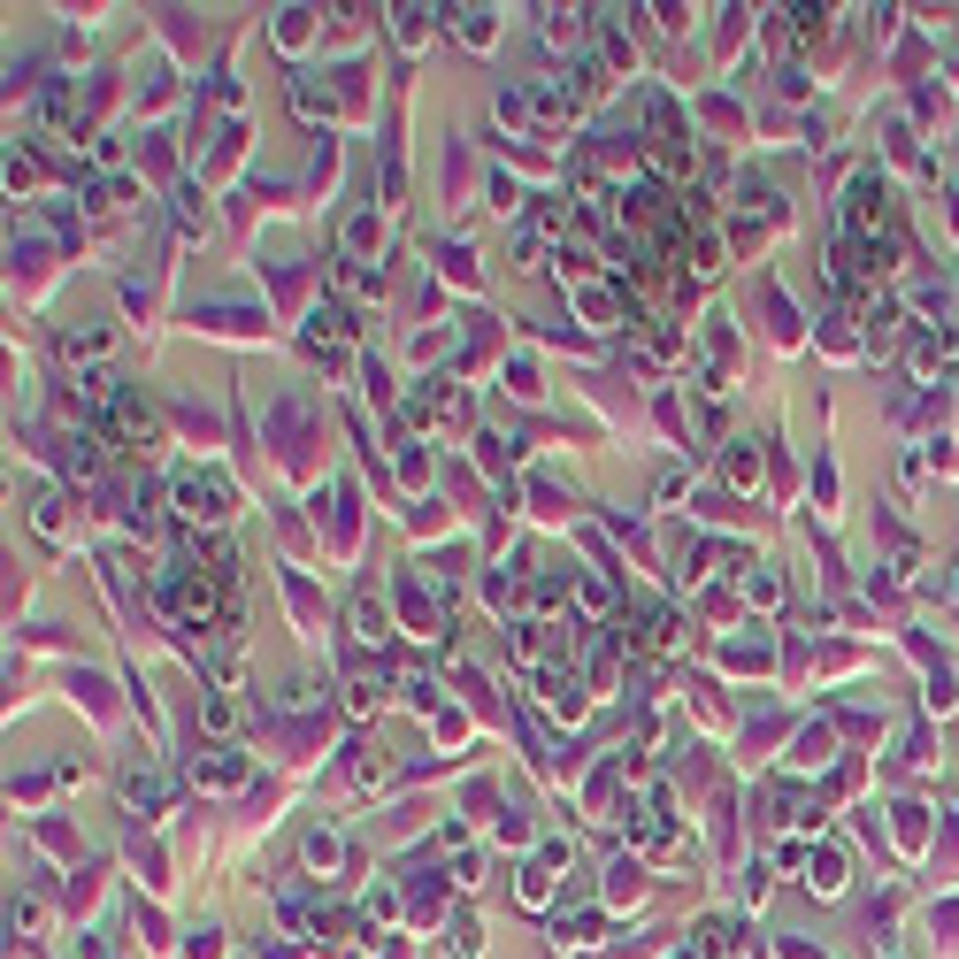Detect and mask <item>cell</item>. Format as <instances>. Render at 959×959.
Here are the masks:
<instances>
[{
	"label": "cell",
	"instance_id": "cell-1",
	"mask_svg": "<svg viewBox=\"0 0 959 959\" xmlns=\"http://www.w3.org/2000/svg\"><path fill=\"white\" fill-rule=\"evenodd\" d=\"M177 514L184 522H223L231 514V491L215 477H177Z\"/></svg>",
	"mask_w": 959,
	"mask_h": 959
},
{
	"label": "cell",
	"instance_id": "cell-2",
	"mask_svg": "<svg viewBox=\"0 0 959 959\" xmlns=\"http://www.w3.org/2000/svg\"><path fill=\"white\" fill-rule=\"evenodd\" d=\"M592 39V8H545V46L553 54H576Z\"/></svg>",
	"mask_w": 959,
	"mask_h": 959
},
{
	"label": "cell",
	"instance_id": "cell-3",
	"mask_svg": "<svg viewBox=\"0 0 959 959\" xmlns=\"http://www.w3.org/2000/svg\"><path fill=\"white\" fill-rule=\"evenodd\" d=\"M169 615H177V622H207V615H215V592L200 584V568L169 584Z\"/></svg>",
	"mask_w": 959,
	"mask_h": 959
},
{
	"label": "cell",
	"instance_id": "cell-4",
	"mask_svg": "<svg viewBox=\"0 0 959 959\" xmlns=\"http://www.w3.org/2000/svg\"><path fill=\"white\" fill-rule=\"evenodd\" d=\"M353 630H361L369 644H376L384 630H392V622H384V607H376V592H361V599H353Z\"/></svg>",
	"mask_w": 959,
	"mask_h": 959
},
{
	"label": "cell",
	"instance_id": "cell-5",
	"mask_svg": "<svg viewBox=\"0 0 959 959\" xmlns=\"http://www.w3.org/2000/svg\"><path fill=\"white\" fill-rule=\"evenodd\" d=\"M806 883H813V891H844V860H837V852L806 860Z\"/></svg>",
	"mask_w": 959,
	"mask_h": 959
},
{
	"label": "cell",
	"instance_id": "cell-6",
	"mask_svg": "<svg viewBox=\"0 0 959 959\" xmlns=\"http://www.w3.org/2000/svg\"><path fill=\"white\" fill-rule=\"evenodd\" d=\"M491 15H499V8H461V39H469V46H491V31H499Z\"/></svg>",
	"mask_w": 959,
	"mask_h": 959
},
{
	"label": "cell",
	"instance_id": "cell-7",
	"mask_svg": "<svg viewBox=\"0 0 959 959\" xmlns=\"http://www.w3.org/2000/svg\"><path fill=\"white\" fill-rule=\"evenodd\" d=\"M300 852H308V867H322V875L338 867V837H330V829H308V844H300Z\"/></svg>",
	"mask_w": 959,
	"mask_h": 959
},
{
	"label": "cell",
	"instance_id": "cell-8",
	"mask_svg": "<svg viewBox=\"0 0 959 959\" xmlns=\"http://www.w3.org/2000/svg\"><path fill=\"white\" fill-rule=\"evenodd\" d=\"M392 15H399V39H407V46L430 39V8H392Z\"/></svg>",
	"mask_w": 959,
	"mask_h": 959
},
{
	"label": "cell",
	"instance_id": "cell-9",
	"mask_svg": "<svg viewBox=\"0 0 959 959\" xmlns=\"http://www.w3.org/2000/svg\"><path fill=\"white\" fill-rule=\"evenodd\" d=\"M308 15H316V8H285V23H277V39H285V46H300V39H308Z\"/></svg>",
	"mask_w": 959,
	"mask_h": 959
},
{
	"label": "cell",
	"instance_id": "cell-10",
	"mask_svg": "<svg viewBox=\"0 0 959 959\" xmlns=\"http://www.w3.org/2000/svg\"><path fill=\"white\" fill-rule=\"evenodd\" d=\"M31 184H39V169H31V161L15 154V161H8V192H31Z\"/></svg>",
	"mask_w": 959,
	"mask_h": 959
},
{
	"label": "cell",
	"instance_id": "cell-11",
	"mask_svg": "<svg viewBox=\"0 0 959 959\" xmlns=\"http://www.w3.org/2000/svg\"><path fill=\"white\" fill-rule=\"evenodd\" d=\"M124 799H131V806H161V784H139V776H131V784H124Z\"/></svg>",
	"mask_w": 959,
	"mask_h": 959
}]
</instances>
